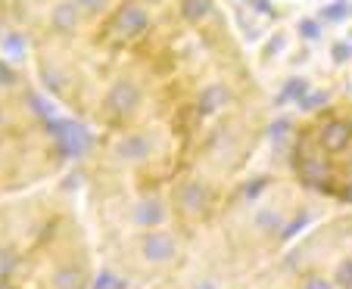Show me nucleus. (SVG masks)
I'll return each mask as SVG.
<instances>
[{
    "instance_id": "nucleus-1",
    "label": "nucleus",
    "mask_w": 352,
    "mask_h": 289,
    "mask_svg": "<svg viewBox=\"0 0 352 289\" xmlns=\"http://www.w3.org/2000/svg\"><path fill=\"white\" fill-rule=\"evenodd\" d=\"M150 25V19H146V13L140 7H134V3H128V7L119 10V16H116V32L122 34V38H138L144 28Z\"/></svg>"
},
{
    "instance_id": "nucleus-6",
    "label": "nucleus",
    "mask_w": 352,
    "mask_h": 289,
    "mask_svg": "<svg viewBox=\"0 0 352 289\" xmlns=\"http://www.w3.org/2000/svg\"><path fill=\"white\" fill-rule=\"evenodd\" d=\"M78 10H87V13H100V10L107 7V0H75Z\"/></svg>"
},
{
    "instance_id": "nucleus-3",
    "label": "nucleus",
    "mask_w": 352,
    "mask_h": 289,
    "mask_svg": "<svg viewBox=\"0 0 352 289\" xmlns=\"http://www.w3.org/2000/svg\"><path fill=\"white\" fill-rule=\"evenodd\" d=\"M78 3H72V0H63V3H56L54 13H50V22H54L56 32H72L75 25H78Z\"/></svg>"
},
{
    "instance_id": "nucleus-7",
    "label": "nucleus",
    "mask_w": 352,
    "mask_h": 289,
    "mask_svg": "<svg viewBox=\"0 0 352 289\" xmlns=\"http://www.w3.org/2000/svg\"><path fill=\"white\" fill-rule=\"evenodd\" d=\"M0 122H3V112H0Z\"/></svg>"
},
{
    "instance_id": "nucleus-2",
    "label": "nucleus",
    "mask_w": 352,
    "mask_h": 289,
    "mask_svg": "<svg viewBox=\"0 0 352 289\" xmlns=\"http://www.w3.org/2000/svg\"><path fill=\"white\" fill-rule=\"evenodd\" d=\"M138 103H140V91L131 84V81H119V84H116L113 91L107 93V109L119 112V115L131 112Z\"/></svg>"
},
{
    "instance_id": "nucleus-4",
    "label": "nucleus",
    "mask_w": 352,
    "mask_h": 289,
    "mask_svg": "<svg viewBox=\"0 0 352 289\" xmlns=\"http://www.w3.org/2000/svg\"><path fill=\"white\" fill-rule=\"evenodd\" d=\"M228 100V91L225 87H206V91H203V97H199V112H215L219 109L221 103H225Z\"/></svg>"
},
{
    "instance_id": "nucleus-5",
    "label": "nucleus",
    "mask_w": 352,
    "mask_h": 289,
    "mask_svg": "<svg viewBox=\"0 0 352 289\" xmlns=\"http://www.w3.org/2000/svg\"><path fill=\"white\" fill-rule=\"evenodd\" d=\"M184 13L190 16V19H199V16H206V13H209V0H187Z\"/></svg>"
}]
</instances>
